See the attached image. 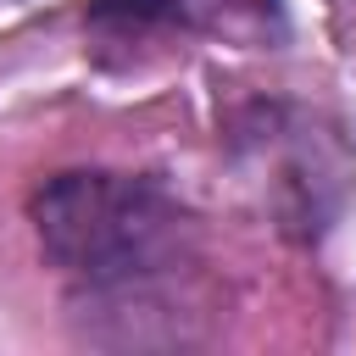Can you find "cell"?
Listing matches in <instances>:
<instances>
[{"label": "cell", "instance_id": "obj_1", "mask_svg": "<svg viewBox=\"0 0 356 356\" xmlns=\"http://www.w3.org/2000/svg\"><path fill=\"white\" fill-rule=\"evenodd\" d=\"M33 222L44 256L95 289L156 278L189 245V217L156 184L122 172H56L33 195Z\"/></svg>", "mask_w": 356, "mask_h": 356}, {"label": "cell", "instance_id": "obj_2", "mask_svg": "<svg viewBox=\"0 0 356 356\" xmlns=\"http://www.w3.org/2000/svg\"><path fill=\"white\" fill-rule=\"evenodd\" d=\"M184 22H189L184 0H95L89 11V28L100 33V44H145Z\"/></svg>", "mask_w": 356, "mask_h": 356}, {"label": "cell", "instance_id": "obj_3", "mask_svg": "<svg viewBox=\"0 0 356 356\" xmlns=\"http://www.w3.org/2000/svg\"><path fill=\"white\" fill-rule=\"evenodd\" d=\"M184 17L222 39H245V44H267L284 28L278 0H184Z\"/></svg>", "mask_w": 356, "mask_h": 356}]
</instances>
